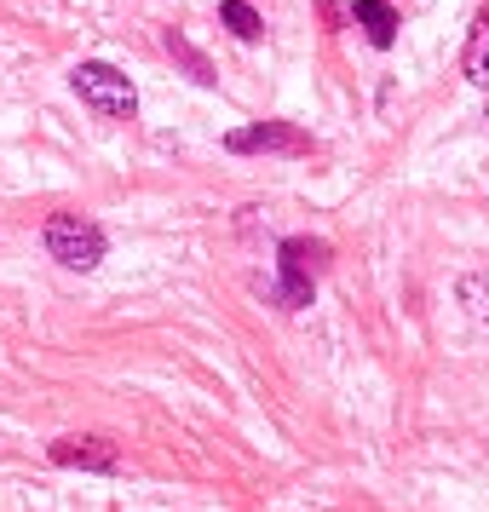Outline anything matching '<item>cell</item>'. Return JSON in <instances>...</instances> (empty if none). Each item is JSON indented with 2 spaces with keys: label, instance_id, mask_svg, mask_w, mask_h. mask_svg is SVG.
<instances>
[{
  "label": "cell",
  "instance_id": "cell-6",
  "mask_svg": "<svg viewBox=\"0 0 489 512\" xmlns=\"http://www.w3.org/2000/svg\"><path fill=\"white\" fill-rule=\"evenodd\" d=\"M351 18H357V24H363V35H369V47H392L397 41V12L392 6H386V0H357V6H351Z\"/></svg>",
  "mask_w": 489,
  "mask_h": 512
},
{
  "label": "cell",
  "instance_id": "cell-5",
  "mask_svg": "<svg viewBox=\"0 0 489 512\" xmlns=\"http://www.w3.org/2000/svg\"><path fill=\"white\" fill-rule=\"evenodd\" d=\"M52 461L110 478V472H116V443H104V438H58L52 443Z\"/></svg>",
  "mask_w": 489,
  "mask_h": 512
},
{
  "label": "cell",
  "instance_id": "cell-4",
  "mask_svg": "<svg viewBox=\"0 0 489 512\" xmlns=\"http://www.w3.org/2000/svg\"><path fill=\"white\" fill-rule=\"evenodd\" d=\"M231 156H311V133L300 127H288V121H254V127H236L231 139H225Z\"/></svg>",
  "mask_w": 489,
  "mask_h": 512
},
{
  "label": "cell",
  "instance_id": "cell-9",
  "mask_svg": "<svg viewBox=\"0 0 489 512\" xmlns=\"http://www.w3.org/2000/svg\"><path fill=\"white\" fill-rule=\"evenodd\" d=\"M167 52H173V58L185 64V75H190V81H202V87H213V70H208V58H202V52L190 47L185 35H167Z\"/></svg>",
  "mask_w": 489,
  "mask_h": 512
},
{
  "label": "cell",
  "instance_id": "cell-3",
  "mask_svg": "<svg viewBox=\"0 0 489 512\" xmlns=\"http://www.w3.org/2000/svg\"><path fill=\"white\" fill-rule=\"evenodd\" d=\"M70 87L93 104L98 116L127 121L133 110H139V93H133V81H127L116 64H98V58H87V64H75V70H70Z\"/></svg>",
  "mask_w": 489,
  "mask_h": 512
},
{
  "label": "cell",
  "instance_id": "cell-7",
  "mask_svg": "<svg viewBox=\"0 0 489 512\" xmlns=\"http://www.w3.org/2000/svg\"><path fill=\"white\" fill-rule=\"evenodd\" d=\"M461 70L472 87H489V6L472 18V35H466V52H461Z\"/></svg>",
  "mask_w": 489,
  "mask_h": 512
},
{
  "label": "cell",
  "instance_id": "cell-8",
  "mask_svg": "<svg viewBox=\"0 0 489 512\" xmlns=\"http://www.w3.org/2000/svg\"><path fill=\"white\" fill-rule=\"evenodd\" d=\"M219 18H225V29H231L236 41H259L265 35V24H259V12L248 0H219Z\"/></svg>",
  "mask_w": 489,
  "mask_h": 512
},
{
  "label": "cell",
  "instance_id": "cell-2",
  "mask_svg": "<svg viewBox=\"0 0 489 512\" xmlns=\"http://www.w3.org/2000/svg\"><path fill=\"white\" fill-rule=\"evenodd\" d=\"M277 282H271V300L288 305V311H300V305H311V294H317V271L328 265V248L323 242H311V236H288L277 248Z\"/></svg>",
  "mask_w": 489,
  "mask_h": 512
},
{
  "label": "cell",
  "instance_id": "cell-1",
  "mask_svg": "<svg viewBox=\"0 0 489 512\" xmlns=\"http://www.w3.org/2000/svg\"><path fill=\"white\" fill-rule=\"evenodd\" d=\"M41 242H47V254L58 259L64 271H98L104 254H110V236L98 231L93 219H81V213H52Z\"/></svg>",
  "mask_w": 489,
  "mask_h": 512
}]
</instances>
